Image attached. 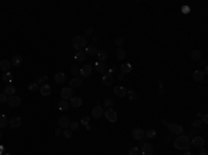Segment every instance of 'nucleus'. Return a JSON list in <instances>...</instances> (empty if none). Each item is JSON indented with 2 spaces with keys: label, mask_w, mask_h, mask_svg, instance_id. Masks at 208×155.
I'll return each mask as SVG.
<instances>
[{
  "label": "nucleus",
  "mask_w": 208,
  "mask_h": 155,
  "mask_svg": "<svg viewBox=\"0 0 208 155\" xmlns=\"http://www.w3.org/2000/svg\"><path fill=\"white\" fill-rule=\"evenodd\" d=\"M189 11H190V8H189V7H186V6H184V7H183V13H189Z\"/></svg>",
  "instance_id": "54"
},
{
  "label": "nucleus",
  "mask_w": 208,
  "mask_h": 155,
  "mask_svg": "<svg viewBox=\"0 0 208 155\" xmlns=\"http://www.w3.org/2000/svg\"><path fill=\"white\" fill-rule=\"evenodd\" d=\"M126 89L124 87V86H115L114 87V94L117 96V97H125L126 96Z\"/></svg>",
  "instance_id": "16"
},
{
  "label": "nucleus",
  "mask_w": 208,
  "mask_h": 155,
  "mask_svg": "<svg viewBox=\"0 0 208 155\" xmlns=\"http://www.w3.org/2000/svg\"><path fill=\"white\" fill-rule=\"evenodd\" d=\"M101 82H103L104 86H111L114 83V78L110 73H104L103 78H101Z\"/></svg>",
  "instance_id": "17"
},
{
  "label": "nucleus",
  "mask_w": 208,
  "mask_h": 155,
  "mask_svg": "<svg viewBox=\"0 0 208 155\" xmlns=\"http://www.w3.org/2000/svg\"><path fill=\"white\" fill-rule=\"evenodd\" d=\"M92 71H93V67H92L90 64H85V65L80 68L79 76H80V78H88V76H90Z\"/></svg>",
  "instance_id": "7"
},
{
  "label": "nucleus",
  "mask_w": 208,
  "mask_h": 155,
  "mask_svg": "<svg viewBox=\"0 0 208 155\" xmlns=\"http://www.w3.org/2000/svg\"><path fill=\"white\" fill-rule=\"evenodd\" d=\"M10 64H11V67H20L22 64V55H14L11 58Z\"/></svg>",
  "instance_id": "19"
},
{
  "label": "nucleus",
  "mask_w": 208,
  "mask_h": 155,
  "mask_svg": "<svg viewBox=\"0 0 208 155\" xmlns=\"http://www.w3.org/2000/svg\"><path fill=\"white\" fill-rule=\"evenodd\" d=\"M70 107H71V105H70V102L67 100H61L58 102V109H60V111H68Z\"/></svg>",
  "instance_id": "25"
},
{
  "label": "nucleus",
  "mask_w": 208,
  "mask_h": 155,
  "mask_svg": "<svg viewBox=\"0 0 208 155\" xmlns=\"http://www.w3.org/2000/svg\"><path fill=\"white\" fill-rule=\"evenodd\" d=\"M3 154V147H0V155Z\"/></svg>",
  "instance_id": "57"
},
{
  "label": "nucleus",
  "mask_w": 208,
  "mask_h": 155,
  "mask_svg": "<svg viewBox=\"0 0 208 155\" xmlns=\"http://www.w3.org/2000/svg\"><path fill=\"white\" fill-rule=\"evenodd\" d=\"M39 92L42 96H50L51 94V87L47 83H43V85L39 86Z\"/></svg>",
  "instance_id": "15"
},
{
  "label": "nucleus",
  "mask_w": 208,
  "mask_h": 155,
  "mask_svg": "<svg viewBox=\"0 0 208 155\" xmlns=\"http://www.w3.org/2000/svg\"><path fill=\"white\" fill-rule=\"evenodd\" d=\"M200 155H207V150L203 147V148H200Z\"/></svg>",
  "instance_id": "52"
},
{
  "label": "nucleus",
  "mask_w": 208,
  "mask_h": 155,
  "mask_svg": "<svg viewBox=\"0 0 208 155\" xmlns=\"http://www.w3.org/2000/svg\"><path fill=\"white\" fill-rule=\"evenodd\" d=\"M57 123H58V127H61V129L64 130V129H68V127H70V123H71V122H70V119H68L67 116H60Z\"/></svg>",
  "instance_id": "11"
},
{
  "label": "nucleus",
  "mask_w": 208,
  "mask_h": 155,
  "mask_svg": "<svg viewBox=\"0 0 208 155\" xmlns=\"http://www.w3.org/2000/svg\"><path fill=\"white\" fill-rule=\"evenodd\" d=\"M201 118H203V121H201L203 123H208V116L207 115H203Z\"/></svg>",
  "instance_id": "51"
},
{
  "label": "nucleus",
  "mask_w": 208,
  "mask_h": 155,
  "mask_svg": "<svg viewBox=\"0 0 208 155\" xmlns=\"http://www.w3.org/2000/svg\"><path fill=\"white\" fill-rule=\"evenodd\" d=\"M115 71H117V68H114V67H112V68H110V69H107V73H110V75H112V73H114Z\"/></svg>",
  "instance_id": "50"
},
{
  "label": "nucleus",
  "mask_w": 208,
  "mask_h": 155,
  "mask_svg": "<svg viewBox=\"0 0 208 155\" xmlns=\"http://www.w3.org/2000/svg\"><path fill=\"white\" fill-rule=\"evenodd\" d=\"M103 107L100 105V104H97L96 107H93V109H92V118H95V119H100L101 118V115H103Z\"/></svg>",
  "instance_id": "10"
},
{
  "label": "nucleus",
  "mask_w": 208,
  "mask_h": 155,
  "mask_svg": "<svg viewBox=\"0 0 208 155\" xmlns=\"http://www.w3.org/2000/svg\"><path fill=\"white\" fill-rule=\"evenodd\" d=\"M175 148L176 150H183V151H187L189 148H190V139L187 137V136H184V134H179L175 140Z\"/></svg>",
  "instance_id": "1"
},
{
  "label": "nucleus",
  "mask_w": 208,
  "mask_h": 155,
  "mask_svg": "<svg viewBox=\"0 0 208 155\" xmlns=\"http://www.w3.org/2000/svg\"><path fill=\"white\" fill-rule=\"evenodd\" d=\"M80 86H82V78L80 76H74L70 80V87L71 89H78Z\"/></svg>",
  "instance_id": "13"
},
{
  "label": "nucleus",
  "mask_w": 208,
  "mask_h": 155,
  "mask_svg": "<svg viewBox=\"0 0 208 155\" xmlns=\"http://www.w3.org/2000/svg\"><path fill=\"white\" fill-rule=\"evenodd\" d=\"M104 115H105V118H107V121H108V122H111V123L117 122V119H118L117 112H115L112 108H108L107 111H104Z\"/></svg>",
  "instance_id": "6"
},
{
  "label": "nucleus",
  "mask_w": 208,
  "mask_h": 155,
  "mask_svg": "<svg viewBox=\"0 0 208 155\" xmlns=\"http://www.w3.org/2000/svg\"><path fill=\"white\" fill-rule=\"evenodd\" d=\"M139 150H140L142 155H153V151H154V148L150 143H142V147Z\"/></svg>",
  "instance_id": "5"
},
{
  "label": "nucleus",
  "mask_w": 208,
  "mask_h": 155,
  "mask_svg": "<svg viewBox=\"0 0 208 155\" xmlns=\"http://www.w3.org/2000/svg\"><path fill=\"white\" fill-rule=\"evenodd\" d=\"M78 127H79V123H78V122H71L68 129H70V130H72V132H75V130H78Z\"/></svg>",
  "instance_id": "41"
},
{
  "label": "nucleus",
  "mask_w": 208,
  "mask_h": 155,
  "mask_svg": "<svg viewBox=\"0 0 208 155\" xmlns=\"http://www.w3.org/2000/svg\"><path fill=\"white\" fill-rule=\"evenodd\" d=\"M63 136H64L65 139H72L74 132H72V130H70V129H64V130H63Z\"/></svg>",
  "instance_id": "35"
},
{
  "label": "nucleus",
  "mask_w": 208,
  "mask_h": 155,
  "mask_svg": "<svg viewBox=\"0 0 208 155\" xmlns=\"http://www.w3.org/2000/svg\"><path fill=\"white\" fill-rule=\"evenodd\" d=\"M28 89H29L31 92H36V90H39V85H38L36 82H33V83H31V85L28 86Z\"/></svg>",
  "instance_id": "40"
},
{
  "label": "nucleus",
  "mask_w": 208,
  "mask_h": 155,
  "mask_svg": "<svg viewBox=\"0 0 208 155\" xmlns=\"http://www.w3.org/2000/svg\"><path fill=\"white\" fill-rule=\"evenodd\" d=\"M97 57H99V62H104V60L107 58V53L105 51H99Z\"/></svg>",
  "instance_id": "36"
},
{
  "label": "nucleus",
  "mask_w": 208,
  "mask_h": 155,
  "mask_svg": "<svg viewBox=\"0 0 208 155\" xmlns=\"http://www.w3.org/2000/svg\"><path fill=\"white\" fill-rule=\"evenodd\" d=\"M190 58L194 60V61H199L201 60V51L200 50H193L192 53H190Z\"/></svg>",
  "instance_id": "28"
},
{
  "label": "nucleus",
  "mask_w": 208,
  "mask_h": 155,
  "mask_svg": "<svg viewBox=\"0 0 208 155\" xmlns=\"http://www.w3.org/2000/svg\"><path fill=\"white\" fill-rule=\"evenodd\" d=\"M126 96L129 97V100H132V101L137 100V93L135 90H128V92H126Z\"/></svg>",
  "instance_id": "32"
},
{
  "label": "nucleus",
  "mask_w": 208,
  "mask_h": 155,
  "mask_svg": "<svg viewBox=\"0 0 208 155\" xmlns=\"http://www.w3.org/2000/svg\"><path fill=\"white\" fill-rule=\"evenodd\" d=\"M204 73H203V71H200V69H197V71H194L193 72V79L196 80V82H201L203 79H204Z\"/></svg>",
  "instance_id": "22"
},
{
  "label": "nucleus",
  "mask_w": 208,
  "mask_h": 155,
  "mask_svg": "<svg viewBox=\"0 0 208 155\" xmlns=\"http://www.w3.org/2000/svg\"><path fill=\"white\" fill-rule=\"evenodd\" d=\"M132 137H133V140H140L144 137V130L143 129H140V127H135L133 130H132Z\"/></svg>",
  "instance_id": "12"
},
{
  "label": "nucleus",
  "mask_w": 208,
  "mask_h": 155,
  "mask_svg": "<svg viewBox=\"0 0 208 155\" xmlns=\"http://www.w3.org/2000/svg\"><path fill=\"white\" fill-rule=\"evenodd\" d=\"M120 68H121V73H124V75H125V73H130V72H132V65H130V64H128V62H126V64H122Z\"/></svg>",
  "instance_id": "24"
},
{
  "label": "nucleus",
  "mask_w": 208,
  "mask_h": 155,
  "mask_svg": "<svg viewBox=\"0 0 208 155\" xmlns=\"http://www.w3.org/2000/svg\"><path fill=\"white\" fill-rule=\"evenodd\" d=\"M124 79H125V75H124V73H120V75H118V80H124Z\"/></svg>",
  "instance_id": "53"
},
{
  "label": "nucleus",
  "mask_w": 208,
  "mask_h": 155,
  "mask_svg": "<svg viewBox=\"0 0 208 155\" xmlns=\"http://www.w3.org/2000/svg\"><path fill=\"white\" fill-rule=\"evenodd\" d=\"M70 100H71L70 101V105L74 107V108H78V107L82 105V98L80 97H71Z\"/></svg>",
  "instance_id": "18"
},
{
  "label": "nucleus",
  "mask_w": 208,
  "mask_h": 155,
  "mask_svg": "<svg viewBox=\"0 0 208 155\" xmlns=\"http://www.w3.org/2000/svg\"><path fill=\"white\" fill-rule=\"evenodd\" d=\"M46 82H47V76H46V75H45V76L38 78V80H36L38 85H43V83H46Z\"/></svg>",
  "instance_id": "44"
},
{
  "label": "nucleus",
  "mask_w": 208,
  "mask_h": 155,
  "mask_svg": "<svg viewBox=\"0 0 208 155\" xmlns=\"http://www.w3.org/2000/svg\"><path fill=\"white\" fill-rule=\"evenodd\" d=\"M115 44L118 47H122V44H124V38H122V36H117V38H115Z\"/></svg>",
  "instance_id": "42"
},
{
  "label": "nucleus",
  "mask_w": 208,
  "mask_h": 155,
  "mask_svg": "<svg viewBox=\"0 0 208 155\" xmlns=\"http://www.w3.org/2000/svg\"><path fill=\"white\" fill-rule=\"evenodd\" d=\"M3 93L6 94L7 97H10V96H14V93H16V87H14L13 85H8L7 87L4 89V92H3Z\"/></svg>",
  "instance_id": "27"
},
{
  "label": "nucleus",
  "mask_w": 208,
  "mask_h": 155,
  "mask_svg": "<svg viewBox=\"0 0 208 155\" xmlns=\"http://www.w3.org/2000/svg\"><path fill=\"white\" fill-rule=\"evenodd\" d=\"M75 60L78 62H83L86 60V53H85V51H78L76 55H75Z\"/></svg>",
  "instance_id": "29"
},
{
  "label": "nucleus",
  "mask_w": 208,
  "mask_h": 155,
  "mask_svg": "<svg viewBox=\"0 0 208 155\" xmlns=\"http://www.w3.org/2000/svg\"><path fill=\"white\" fill-rule=\"evenodd\" d=\"M10 67H11V64H10L8 60H1L0 61V69L3 71V72H8Z\"/></svg>",
  "instance_id": "23"
},
{
  "label": "nucleus",
  "mask_w": 208,
  "mask_h": 155,
  "mask_svg": "<svg viewBox=\"0 0 208 155\" xmlns=\"http://www.w3.org/2000/svg\"><path fill=\"white\" fill-rule=\"evenodd\" d=\"M86 55H97V53H99V50H97V47L95 46V44H90V46L86 47Z\"/></svg>",
  "instance_id": "21"
},
{
  "label": "nucleus",
  "mask_w": 208,
  "mask_h": 155,
  "mask_svg": "<svg viewBox=\"0 0 208 155\" xmlns=\"http://www.w3.org/2000/svg\"><path fill=\"white\" fill-rule=\"evenodd\" d=\"M115 54H117V58H120V60H124V58L126 57V53H125V50H124L122 47H118V49H117V53H115Z\"/></svg>",
  "instance_id": "31"
},
{
  "label": "nucleus",
  "mask_w": 208,
  "mask_h": 155,
  "mask_svg": "<svg viewBox=\"0 0 208 155\" xmlns=\"http://www.w3.org/2000/svg\"><path fill=\"white\" fill-rule=\"evenodd\" d=\"M71 97H74V89H71V87L61 89V98L63 100H70Z\"/></svg>",
  "instance_id": "9"
},
{
  "label": "nucleus",
  "mask_w": 208,
  "mask_h": 155,
  "mask_svg": "<svg viewBox=\"0 0 208 155\" xmlns=\"http://www.w3.org/2000/svg\"><path fill=\"white\" fill-rule=\"evenodd\" d=\"M3 80L11 85V82H13V75H11V72H4V75H3Z\"/></svg>",
  "instance_id": "33"
},
{
  "label": "nucleus",
  "mask_w": 208,
  "mask_h": 155,
  "mask_svg": "<svg viewBox=\"0 0 208 155\" xmlns=\"http://www.w3.org/2000/svg\"><path fill=\"white\" fill-rule=\"evenodd\" d=\"M190 144L197 148H203L205 146V140L203 139V137H200V136H196V137H193V139L190 140Z\"/></svg>",
  "instance_id": "8"
},
{
  "label": "nucleus",
  "mask_w": 208,
  "mask_h": 155,
  "mask_svg": "<svg viewBox=\"0 0 208 155\" xmlns=\"http://www.w3.org/2000/svg\"><path fill=\"white\" fill-rule=\"evenodd\" d=\"M88 44V42H86V38L85 36H74V39H72V46H74V49H76V50H79L80 49H83V47Z\"/></svg>",
  "instance_id": "2"
},
{
  "label": "nucleus",
  "mask_w": 208,
  "mask_h": 155,
  "mask_svg": "<svg viewBox=\"0 0 208 155\" xmlns=\"http://www.w3.org/2000/svg\"><path fill=\"white\" fill-rule=\"evenodd\" d=\"M183 155H193V154H192V152H190V151H186V152H184Z\"/></svg>",
  "instance_id": "56"
},
{
  "label": "nucleus",
  "mask_w": 208,
  "mask_h": 155,
  "mask_svg": "<svg viewBox=\"0 0 208 155\" xmlns=\"http://www.w3.org/2000/svg\"><path fill=\"white\" fill-rule=\"evenodd\" d=\"M167 126H168L169 132L172 133V134H176V136H179V134H183V127H182L180 125H176V123H168Z\"/></svg>",
  "instance_id": "4"
},
{
  "label": "nucleus",
  "mask_w": 208,
  "mask_h": 155,
  "mask_svg": "<svg viewBox=\"0 0 208 155\" xmlns=\"http://www.w3.org/2000/svg\"><path fill=\"white\" fill-rule=\"evenodd\" d=\"M4 155H11V154H4Z\"/></svg>",
  "instance_id": "59"
},
{
  "label": "nucleus",
  "mask_w": 208,
  "mask_h": 155,
  "mask_svg": "<svg viewBox=\"0 0 208 155\" xmlns=\"http://www.w3.org/2000/svg\"><path fill=\"white\" fill-rule=\"evenodd\" d=\"M7 104L10 108H17V107H20L21 105V98L18 97V96H10L7 98Z\"/></svg>",
  "instance_id": "3"
},
{
  "label": "nucleus",
  "mask_w": 208,
  "mask_h": 155,
  "mask_svg": "<svg viewBox=\"0 0 208 155\" xmlns=\"http://www.w3.org/2000/svg\"><path fill=\"white\" fill-rule=\"evenodd\" d=\"M196 136H197V132H196V129H192V130L189 132V136H187V137H189V139H193V137H196Z\"/></svg>",
  "instance_id": "47"
},
{
  "label": "nucleus",
  "mask_w": 208,
  "mask_h": 155,
  "mask_svg": "<svg viewBox=\"0 0 208 155\" xmlns=\"http://www.w3.org/2000/svg\"><path fill=\"white\" fill-rule=\"evenodd\" d=\"M7 96L4 93H0V104H4V102H7Z\"/></svg>",
  "instance_id": "46"
},
{
  "label": "nucleus",
  "mask_w": 208,
  "mask_h": 155,
  "mask_svg": "<svg viewBox=\"0 0 208 155\" xmlns=\"http://www.w3.org/2000/svg\"><path fill=\"white\" fill-rule=\"evenodd\" d=\"M193 129H199V127H201V125H203V122H201L200 119H196V121H193Z\"/></svg>",
  "instance_id": "43"
},
{
  "label": "nucleus",
  "mask_w": 208,
  "mask_h": 155,
  "mask_svg": "<svg viewBox=\"0 0 208 155\" xmlns=\"http://www.w3.org/2000/svg\"><path fill=\"white\" fill-rule=\"evenodd\" d=\"M107 65L104 64V62H97L96 64V71L99 72V73H101V75H104V73H107Z\"/></svg>",
  "instance_id": "20"
},
{
  "label": "nucleus",
  "mask_w": 208,
  "mask_h": 155,
  "mask_svg": "<svg viewBox=\"0 0 208 155\" xmlns=\"http://www.w3.org/2000/svg\"><path fill=\"white\" fill-rule=\"evenodd\" d=\"M128 155H140V150L137 147H132L129 150V154Z\"/></svg>",
  "instance_id": "39"
},
{
  "label": "nucleus",
  "mask_w": 208,
  "mask_h": 155,
  "mask_svg": "<svg viewBox=\"0 0 208 155\" xmlns=\"http://www.w3.org/2000/svg\"><path fill=\"white\" fill-rule=\"evenodd\" d=\"M89 122H90V119H89V116H82V119H80V123L83 125L85 127L89 125Z\"/></svg>",
  "instance_id": "45"
},
{
  "label": "nucleus",
  "mask_w": 208,
  "mask_h": 155,
  "mask_svg": "<svg viewBox=\"0 0 208 155\" xmlns=\"http://www.w3.org/2000/svg\"><path fill=\"white\" fill-rule=\"evenodd\" d=\"M161 122H162V125H165V126H167V125H168V122H167V121H165V119H162V121H161Z\"/></svg>",
  "instance_id": "55"
},
{
  "label": "nucleus",
  "mask_w": 208,
  "mask_h": 155,
  "mask_svg": "<svg viewBox=\"0 0 208 155\" xmlns=\"http://www.w3.org/2000/svg\"><path fill=\"white\" fill-rule=\"evenodd\" d=\"M79 72H80V68H78L76 65L71 67V73L74 75V76H79Z\"/></svg>",
  "instance_id": "37"
},
{
  "label": "nucleus",
  "mask_w": 208,
  "mask_h": 155,
  "mask_svg": "<svg viewBox=\"0 0 208 155\" xmlns=\"http://www.w3.org/2000/svg\"><path fill=\"white\" fill-rule=\"evenodd\" d=\"M144 136H146L147 139H154V137L157 136V132H155L154 129H150V130H147V132H144Z\"/></svg>",
  "instance_id": "34"
},
{
  "label": "nucleus",
  "mask_w": 208,
  "mask_h": 155,
  "mask_svg": "<svg viewBox=\"0 0 208 155\" xmlns=\"http://www.w3.org/2000/svg\"><path fill=\"white\" fill-rule=\"evenodd\" d=\"M112 104H114V101L111 100V98H105L104 100V107L108 109V108H112Z\"/></svg>",
  "instance_id": "38"
},
{
  "label": "nucleus",
  "mask_w": 208,
  "mask_h": 155,
  "mask_svg": "<svg viewBox=\"0 0 208 155\" xmlns=\"http://www.w3.org/2000/svg\"><path fill=\"white\" fill-rule=\"evenodd\" d=\"M93 31H95L93 28H89V29H86L85 35H86V36H92V35H93Z\"/></svg>",
  "instance_id": "48"
},
{
  "label": "nucleus",
  "mask_w": 208,
  "mask_h": 155,
  "mask_svg": "<svg viewBox=\"0 0 208 155\" xmlns=\"http://www.w3.org/2000/svg\"><path fill=\"white\" fill-rule=\"evenodd\" d=\"M60 134H63V129H61V127H57L56 129V136H60Z\"/></svg>",
  "instance_id": "49"
},
{
  "label": "nucleus",
  "mask_w": 208,
  "mask_h": 155,
  "mask_svg": "<svg viewBox=\"0 0 208 155\" xmlns=\"http://www.w3.org/2000/svg\"><path fill=\"white\" fill-rule=\"evenodd\" d=\"M54 80H56L57 83H64L65 82V73L64 72H57L56 75H54Z\"/></svg>",
  "instance_id": "26"
},
{
  "label": "nucleus",
  "mask_w": 208,
  "mask_h": 155,
  "mask_svg": "<svg viewBox=\"0 0 208 155\" xmlns=\"http://www.w3.org/2000/svg\"><path fill=\"white\" fill-rule=\"evenodd\" d=\"M21 118L20 116H13L11 118V121H8V125L11 126V129H18L20 126H21Z\"/></svg>",
  "instance_id": "14"
},
{
  "label": "nucleus",
  "mask_w": 208,
  "mask_h": 155,
  "mask_svg": "<svg viewBox=\"0 0 208 155\" xmlns=\"http://www.w3.org/2000/svg\"><path fill=\"white\" fill-rule=\"evenodd\" d=\"M6 126H8V119L6 118V115L0 114V129H4Z\"/></svg>",
  "instance_id": "30"
},
{
  "label": "nucleus",
  "mask_w": 208,
  "mask_h": 155,
  "mask_svg": "<svg viewBox=\"0 0 208 155\" xmlns=\"http://www.w3.org/2000/svg\"><path fill=\"white\" fill-rule=\"evenodd\" d=\"M1 137H3V133H1V130H0V139H1Z\"/></svg>",
  "instance_id": "58"
}]
</instances>
